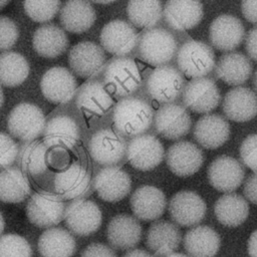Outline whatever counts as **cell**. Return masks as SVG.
I'll return each instance as SVG.
<instances>
[{"mask_svg":"<svg viewBox=\"0 0 257 257\" xmlns=\"http://www.w3.org/2000/svg\"><path fill=\"white\" fill-rule=\"evenodd\" d=\"M163 16L170 28L185 31L194 28L203 18V5L198 1L169 0L165 3Z\"/></svg>","mask_w":257,"mask_h":257,"instance_id":"25","label":"cell"},{"mask_svg":"<svg viewBox=\"0 0 257 257\" xmlns=\"http://www.w3.org/2000/svg\"><path fill=\"white\" fill-rule=\"evenodd\" d=\"M63 219L73 234L89 236L99 229L102 214L96 203L80 198L71 201L65 207Z\"/></svg>","mask_w":257,"mask_h":257,"instance_id":"9","label":"cell"},{"mask_svg":"<svg viewBox=\"0 0 257 257\" xmlns=\"http://www.w3.org/2000/svg\"><path fill=\"white\" fill-rule=\"evenodd\" d=\"M126 142L110 128H100L91 135L87 149L91 159L103 167L119 164L126 154Z\"/></svg>","mask_w":257,"mask_h":257,"instance_id":"7","label":"cell"},{"mask_svg":"<svg viewBox=\"0 0 257 257\" xmlns=\"http://www.w3.org/2000/svg\"><path fill=\"white\" fill-rule=\"evenodd\" d=\"M193 134L197 143L203 148L215 150L229 139L230 124L219 114H205L196 121Z\"/></svg>","mask_w":257,"mask_h":257,"instance_id":"27","label":"cell"},{"mask_svg":"<svg viewBox=\"0 0 257 257\" xmlns=\"http://www.w3.org/2000/svg\"><path fill=\"white\" fill-rule=\"evenodd\" d=\"M29 63L16 51L0 53V85L15 87L24 82L29 74Z\"/></svg>","mask_w":257,"mask_h":257,"instance_id":"38","label":"cell"},{"mask_svg":"<svg viewBox=\"0 0 257 257\" xmlns=\"http://www.w3.org/2000/svg\"><path fill=\"white\" fill-rule=\"evenodd\" d=\"M181 231L172 222L157 220L151 224L146 235L147 247L158 256H168L179 247Z\"/></svg>","mask_w":257,"mask_h":257,"instance_id":"28","label":"cell"},{"mask_svg":"<svg viewBox=\"0 0 257 257\" xmlns=\"http://www.w3.org/2000/svg\"><path fill=\"white\" fill-rule=\"evenodd\" d=\"M4 227H5V221H4V218L0 212V236L4 230Z\"/></svg>","mask_w":257,"mask_h":257,"instance_id":"51","label":"cell"},{"mask_svg":"<svg viewBox=\"0 0 257 257\" xmlns=\"http://www.w3.org/2000/svg\"><path fill=\"white\" fill-rule=\"evenodd\" d=\"M80 257H116L115 252L103 243H90L81 252Z\"/></svg>","mask_w":257,"mask_h":257,"instance_id":"45","label":"cell"},{"mask_svg":"<svg viewBox=\"0 0 257 257\" xmlns=\"http://www.w3.org/2000/svg\"><path fill=\"white\" fill-rule=\"evenodd\" d=\"M95 3L97 4H111V3H114L113 1H105V2H102V1H95Z\"/></svg>","mask_w":257,"mask_h":257,"instance_id":"56","label":"cell"},{"mask_svg":"<svg viewBox=\"0 0 257 257\" xmlns=\"http://www.w3.org/2000/svg\"><path fill=\"white\" fill-rule=\"evenodd\" d=\"M184 77L179 69L171 65L156 67L146 79L148 95L161 103H173L184 90Z\"/></svg>","mask_w":257,"mask_h":257,"instance_id":"6","label":"cell"},{"mask_svg":"<svg viewBox=\"0 0 257 257\" xmlns=\"http://www.w3.org/2000/svg\"><path fill=\"white\" fill-rule=\"evenodd\" d=\"M130 205L137 219L148 222L158 220L164 214L167 199L159 188L145 185L134 191Z\"/></svg>","mask_w":257,"mask_h":257,"instance_id":"23","label":"cell"},{"mask_svg":"<svg viewBox=\"0 0 257 257\" xmlns=\"http://www.w3.org/2000/svg\"><path fill=\"white\" fill-rule=\"evenodd\" d=\"M122 257H153V256L143 249H132L126 253H124Z\"/></svg>","mask_w":257,"mask_h":257,"instance_id":"50","label":"cell"},{"mask_svg":"<svg viewBox=\"0 0 257 257\" xmlns=\"http://www.w3.org/2000/svg\"><path fill=\"white\" fill-rule=\"evenodd\" d=\"M0 257H32L28 241L17 234L0 236Z\"/></svg>","mask_w":257,"mask_h":257,"instance_id":"41","label":"cell"},{"mask_svg":"<svg viewBox=\"0 0 257 257\" xmlns=\"http://www.w3.org/2000/svg\"><path fill=\"white\" fill-rule=\"evenodd\" d=\"M183 244L191 257H214L219 251L221 238L213 228L197 226L186 233Z\"/></svg>","mask_w":257,"mask_h":257,"instance_id":"33","label":"cell"},{"mask_svg":"<svg viewBox=\"0 0 257 257\" xmlns=\"http://www.w3.org/2000/svg\"><path fill=\"white\" fill-rule=\"evenodd\" d=\"M65 206L62 199L53 193H34L26 204L28 220L39 228H52L64 218Z\"/></svg>","mask_w":257,"mask_h":257,"instance_id":"8","label":"cell"},{"mask_svg":"<svg viewBox=\"0 0 257 257\" xmlns=\"http://www.w3.org/2000/svg\"><path fill=\"white\" fill-rule=\"evenodd\" d=\"M32 45L35 52L45 58H55L66 51L69 40L64 30L55 24H43L33 33Z\"/></svg>","mask_w":257,"mask_h":257,"instance_id":"30","label":"cell"},{"mask_svg":"<svg viewBox=\"0 0 257 257\" xmlns=\"http://www.w3.org/2000/svg\"><path fill=\"white\" fill-rule=\"evenodd\" d=\"M95 18V10L88 1H66L59 11L62 28L76 34L87 31L94 24Z\"/></svg>","mask_w":257,"mask_h":257,"instance_id":"29","label":"cell"},{"mask_svg":"<svg viewBox=\"0 0 257 257\" xmlns=\"http://www.w3.org/2000/svg\"><path fill=\"white\" fill-rule=\"evenodd\" d=\"M37 247L42 257H71L75 252L76 243L69 231L52 227L39 236Z\"/></svg>","mask_w":257,"mask_h":257,"instance_id":"34","label":"cell"},{"mask_svg":"<svg viewBox=\"0 0 257 257\" xmlns=\"http://www.w3.org/2000/svg\"><path fill=\"white\" fill-rule=\"evenodd\" d=\"M3 103H4V93H3V90L0 86V108L3 105Z\"/></svg>","mask_w":257,"mask_h":257,"instance_id":"54","label":"cell"},{"mask_svg":"<svg viewBox=\"0 0 257 257\" xmlns=\"http://www.w3.org/2000/svg\"><path fill=\"white\" fill-rule=\"evenodd\" d=\"M93 188L101 200L114 203L130 194L132 180L126 172L116 166L103 167L93 177Z\"/></svg>","mask_w":257,"mask_h":257,"instance_id":"17","label":"cell"},{"mask_svg":"<svg viewBox=\"0 0 257 257\" xmlns=\"http://www.w3.org/2000/svg\"><path fill=\"white\" fill-rule=\"evenodd\" d=\"M19 36L15 22L7 16L0 15V50L3 52L11 48Z\"/></svg>","mask_w":257,"mask_h":257,"instance_id":"43","label":"cell"},{"mask_svg":"<svg viewBox=\"0 0 257 257\" xmlns=\"http://www.w3.org/2000/svg\"><path fill=\"white\" fill-rule=\"evenodd\" d=\"M245 177L243 166L229 156L217 157L208 168L209 182L220 192H233L240 187Z\"/></svg>","mask_w":257,"mask_h":257,"instance_id":"22","label":"cell"},{"mask_svg":"<svg viewBox=\"0 0 257 257\" xmlns=\"http://www.w3.org/2000/svg\"><path fill=\"white\" fill-rule=\"evenodd\" d=\"M182 97L185 106L197 113H207L214 110L221 99L216 82L209 77L190 80L184 87Z\"/></svg>","mask_w":257,"mask_h":257,"instance_id":"14","label":"cell"},{"mask_svg":"<svg viewBox=\"0 0 257 257\" xmlns=\"http://www.w3.org/2000/svg\"><path fill=\"white\" fill-rule=\"evenodd\" d=\"M106 58L103 48L92 41H81L68 52V64L74 74L89 78L104 68Z\"/></svg>","mask_w":257,"mask_h":257,"instance_id":"12","label":"cell"},{"mask_svg":"<svg viewBox=\"0 0 257 257\" xmlns=\"http://www.w3.org/2000/svg\"><path fill=\"white\" fill-rule=\"evenodd\" d=\"M206 212L205 201L193 191H180L169 202V213L172 220L182 227L199 224L204 219Z\"/></svg>","mask_w":257,"mask_h":257,"instance_id":"15","label":"cell"},{"mask_svg":"<svg viewBox=\"0 0 257 257\" xmlns=\"http://www.w3.org/2000/svg\"><path fill=\"white\" fill-rule=\"evenodd\" d=\"M222 108L229 119L248 121L257 115V95L248 87L237 86L225 94Z\"/></svg>","mask_w":257,"mask_h":257,"instance_id":"26","label":"cell"},{"mask_svg":"<svg viewBox=\"0 0 257 257\" xmlns=\"http://www.w3.org/2000/svg\"><path fill=\"white\" fill-rule=\"evenodd\" d=\"M103 84L117 97L132 96L142 85V76L136 61L127 56H115L103 68Z\"/></svg>","mask_w":257,"mask_h":257,"instance_id":"2","label":"cell"},{"mask_svg":"<svg viewBox=\"0 0 257 257\" xmlns=\"http://www.w3.org/2000/svg\"><path fill=\"white\" fill-rule=\"evenodd\" d=\"M165 151L160 140L150 134L135 137L126 144L125 157L132 167L139 171H151L164 159Z\"/></svg>","mask_w":257,"mask_h":257,"instance_id":"10","label":"cell"},{"mask_svg":"<svg viewBox=\"0 0 257 257\" xmlns=\"http://www.w3.org/2000/svg\"><path fill=\"white\" fill-rule=\"evenodd\" d=\"M40 88L43 96L52 103H65L77 91V81L73 73L65 67L49 68L41 77Z\"/></svg>","mask_w":257,"mask_h":257,"instance_id":"16","label":"cell"},{"mask_svg":"<svg viewBox=\"0 0 257 257\" xmlns=\"http://www.w3.org/2000/svg\"><path fill=\"white\" fill-rule=\"evenodd\" d=\"M163 4L158 0H133L126 5L127 18L133 26L154 28L163 17Z\"/></svg>","mask_w":257,"mask_h":257,"instance_id":"39","label":"cell"},{"mask_svg":"<svg viewBox=\"0 0 257 257\" xmlns=\"http://www.w3.org/2000/svg\"><path fill=\"white\" fill-rule=\"evenodd\" d=\"M167 257H189V256H187L185 254H182V253H172V254L168 255Z\"/></svg>","mask_w":257,"mask_h":257,"instance_id":"53","label":"cell"},{"mask_svg":"<svg viewBox=\"0 0 257 257\" xmlns=\"http://www.w3.org/2000/svg\"><path fill=\"white\" fill-rule=\"evenodd\" d=\"M49 148L43 141L24 143L19 148L17 163L24 174L32 177L43 175L48 168Z\"/></svg>","mask_w":257,"mask_h":257,"instance_id":"36","label":"cell"},{"mask_svg":"<svg viewBox=\"0 0 257 257\" xmlns=\"http://www.w3.org/2000/svg\"><path fill=\"white\" fill-rule=\"evenodd\" d=\"M242 163L254 173H257V134L249 135L240 146Z\"/></svg>","mask_w":257,"mask_h":257,"instance_id":"44","label":"cell"},{"mask_svg":"<svg viewBox=\"0 0 257 257\" xmlns=\"http://www.w3.org/2000/svg\"><path fill=\"white\" fill-rule=\"evenodd\" d=\"M80 138L77 121L67 114H56L46 120L43 142L49 149H72Z\"/></svg>","mask_w":257,"mask_h":257,"instance_id":"20","label":"cell"},{"mask_svg":"<svg viewBox=\"0 0 257 257\" xmlns=\"http://www.w3.org/2000/svg\"><path fill=\"white\" fill-rule=\"evenodd\" d=\"M46 118L39 106L30 102L15 105L7 117L9 134L24 143L36 141L43 135Z\"/></svg>","mask_w":257,"mask_h":257,"instance_id":"4","label":"cell"},{"mask_svg":"<svg viewBox=\"0 0 257 257\" xmlns=\"http://www.w3.org/2000/svg\"><path fill=\"white\" fill-rule=\"evenodd\" d=\"M90 174L79 163L73 162L54 176L53 185L56 195L64 200L83 197L90 188Z\"/></svg>","mask_w":257,"mask_h":257,"instance_id":"18","label":"cell"},{"mask_svg":"<svg viewBox=\"0 0 257 257\" xmlns=\"http://www.w3.org/2000/svg\"><path fill=\"white\" fill-rule=\"evenodd\" d=\"M150 103L137 96L120 98L113 106L112 121L115 132L121 137L135 138L144 135L154 122Z\"/></svg>","mask_w":257,"mask_h":257,"instance_id":"1","label":"cell"},{"mask_svg":"<svg viewBox=\"0 0 257 257\" xmlns=\"http://www.w3.org/2000/svg\"><path fill=\"white\" fill-rule=\"evenodd\" d=\"M138 53L147 63L154 66L166 65L177 52V41L174 35L164 28L146 29L139 36Z\"/></svg>","mask_w":257,"mask_h":257,"instance_id":"3","label":"cell"},{"mask_svg":"<svg viewBox=\"0 0 257 257\" xmlns=\"http://www.w3.org/2000/svg\"><path fill=\"white\" fill-rule=\"evenodd\" d=\"M245 35L241 20L231 14L217 16L209 28V39L215 48L221 51H232L237 48Z\"/></svg>","mask_w":257,"mask_h":257,"instance_id":"19","label":"cell"},{"mask_svg":"<svg viewBox=\"0 0 257 257\" xmlns=\"http://www.w3.org/2000/svg\"><path fill=\"white\" fill-rule=\"evenodd\" d=\"M19 147L7 134L0 132V169H8L17 161Z\"/></svg>","mask_w":257,"mask_h":257,"instance_id":"42","label":"cell"},{"mask_svg":"<svg viewBox=\"0 0 257 257\" xmlns=\"http://www.w3.org/2000/svg\"><path fill=\"white\" fill-rule=\"evenodd\" d=\"M245 48L249 57L257 61V26L249 30L245 39Z\"/></svg>","mask_w":257,"mask_h":257,"instance_id":"48","label":"cell"},{"mask_svg":"<svg viewBox=\"0 0 257 257\" xmlns=\"http://www.w3.org/2000/svg\"><path fill=\"white\" fill-rule=\"evenodd\" d=\"M241 11L247 21L257 24V0L242 1Z\"/></svg>","mask_w":257,"mask_h":257,"instance_id":"47","label":"cell"},{"mask_svg":"<svg viewBox=\"0 0 257 257\" xmlns=\"http://www.w3.org/2000/svg\"><path fill=\"white\" fill-rule=\"evenodd\" d=\"M10 2L8 0H5V1H0V10H2L4 7H6Z\"/></svg>","mask_w":257,"mask_h":257,"instance_id":"55","label":"cell"},{"mask_svg":"<svg viewBox=\"0 0 257 257\" xmlns=\"http://www.w3.org/2000/svg\"><path fill=\"white\" fill-rule=\"evenodd\" d=\"M30 194L29 180L18 167H10L0 173V201L23 202Z\"/></svg>","mask_w":257,"mask_h":257,"instance_id":"37","label":"cell"},{"mask_svg":"<svg viewBox=\"0 0 257 257\" xmlns=\"http://www.w3.org/2000/svg\"><path fill=\"white\" fill-rule=\"evenodd\" d=\"M217 220L227 227L243 224L249 215V205L240 195L229 193L221 196L214 205Z\"/></svg>","mask_w":257,"mask_h":257,"instance_id":"35","label":"cell"},{"mask_svg":"<svg viewBox=\"0 0 257 257\" xmlns=\"http://www.w3.org/2000/svg\"><path fill=\"white\" fill-rule=\"evenodd\" d=\"M25 13L35 22H48L55 17L61 8L60 1H25Z\"/></svg>","mask_w":257,"mask_h":257,"instance_id":"40","label":"cell"},{"mask_svg":"<svg viewBox=\"0 0 257 257\" xmlns=\"http://www.w3.org/2000/svg\"><path fill=\"white\" fill-rule=\"evenodd\" d=\"M253 86H254V89L257 91V69L253 75Z\"/></svg>","mask_w":257,"mask_h":257,"instance_id":"52","label":"cell"},{"mask_svg":"<svg viewBox=\"0 0 257 257\" xmlns=\"http://www.w3.org/2000/svg\"><path fill=\"white\" fill-rule=\"evenodd\" d=\"M139 36L131 23L115 19L102 27L99 39L103 50L120 57L130 54L138 46Z\"/></svg>","mask_w":257,"mask_h":257,"instance_id":"11","label":"cell"},{"mask_svg":"<svg viewBox=\"0 0 257 257\" xmlns=\"http://www.w3.org/2000/svg\"><path fill=\"white\" fill-rule=\"evenodd\" d=\"M216 76L229 85L245 83L252 73V63L240 52L223 54L215 65Z\"/></svg>","mask_w":257,"mask_h":257,"instance_id":"31","label":"cell"},{"mask_svg":"<svg viewBox=\"0 0 257 257\" xmlns=\"http://www.w3.org/2000/svg\"><path fill=\"white\" fill-rule=\"evenodd\" d=\"M248 253L250 257H257V230H255L248 240Z\"/></svg>","mask_w":257,"mask_h":257,"instance_id":"49","label":"cell"},{"mask_svg":"<svg viewBox=\"0 0 257 257\" xmlns=\"http://www.w3.org/2000/svg\"><path fill=\"white\" fill-rule=\"evenodd\" d=\"M179 70L193 79L205 77L216 65L215 53L208 44L188 40L177 51Z\"/></svg>","mask_w":257,"mask_h":257,"instance_id":"5","label":"cell"},{"mask_svg":"<svg viewBox=\"0 0 257 257\" xmlns=\"http://www.w3.org/2000/svg\"><path fill=\"white\" fill-rule=\"evenodd\" d=\"M143 234L139 219L130 214H117L106 227V238L109 244L118 250H128L136 247Z\"/></svg>","mask_w":257,"mask_h":257,"instance_id":"24","label":"cell"},{"mask_svg":"<svg viewBox=\"0 0 257 257\" xmlns=\"http://www.w3.org/2000/svg\"><path fill=\"white\" fill-rule=\"evenodd\" d=\"M203 161V152L188 141L173 144L166 153V162L169 169L179 177L194 175L201 169Z\"/></svg>","mask_w":257,"mask_h":257,"instance_id":"21","label":"cell"},{"mask_svg":"<svg viewBox=\"0 0 257 257\" xmlns=\"http://www.w3.org/2000/svg\"><path fill=\"white\" fill-rule=\"evenodd\" d=\"M156 132L167 140H179L190 132L192 119L187 109L179 103H166L154 115Z\"/></svg>","mask_w":257,"mask_h":257,"instance_id":"13","label":"cell"},{"mask_svg":"<svg viewBox=\"0 0 257 257\" xmlns=\"http://www.w3.org/2000/svg\"><path fill=\"white\" fill-rule=\"evenodd\" d=\"M243 193L248 201L257 205V173H254L246 180Z\"/></svg>","mask_w":257,"mask_h":257,"instance_id":"46","label":"cell"},{"mask_svg":"<svg viewBox=\"0 0 257 257\" xmlns=\"http://www.w3.org/2000/svg\"><path fill=\"white\" fill-rule=\"evenodd\" d=\"M75 104L88 112L101 115L113 104V100L103 82L94 79L77 88Z\"/></svg>","mask_w":257,"mask_h":257,"instance_id":"32","label":"cell"}]
</instances>
